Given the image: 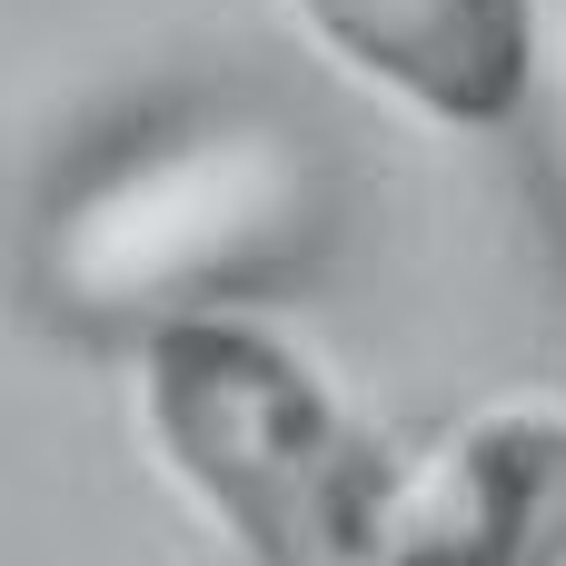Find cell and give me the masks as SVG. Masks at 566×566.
<instances>
[{
    "label": "cell",
    "instance_id": "6da1fadb",
    "mask_svg": "<svg viewBox=\"0 0 566 566\" xmlns=\"http://www.w3.org/2000/svg\"><path fill=\"white\" fill-rule=\"evenodd\" d=\"M129 408L159 478L229 537L239 566H368L398 458L269 318H159L139 338Z\"/></svg>",
    "mask_w": 566,
    "mask_h": 566
},
{
    "label": "cell",
    "instance_id": "7a4b0ae2",
    "mask_svg": "<svg viewBox=\"0 0 566 566\" xmlns=\"http://www.w3.org/2000/svg\"><path fill=\"white\" fill-rule=\"evenodd\" d=\"M298 199L308 179L279 129L269 139L259 129L149 139L90 189H70V209L50 219V289H70L80 308H149V328L189 318L209 308L199 289L259 259Z\"/></svg>",
    "mask_w": 566,
    "mask_h": 566
},
{
    "label": "cell",
    "instance_id": "277c9868",
    "mask_svg": "<svg viewBox=\"0 0 566 566\" xmlns=\"http://www.w3.org/2000/svg\"><path fill=\"white\" fill-rule=\"evenodd\" d=\"M289 20L388 109L488 139L537 90V0H289Z\"/></svg>",
    "mask_w": 566,
    "mask_h": 566
},
{
    "label": "cell",
    "instance_id": "3957f363",
    "mask_svg": "<svg viewBox=\"0 0 566 566\" xmlns=\"http://www.w3.org/2000/svg\"><path fill=\"white\" fill-rule=\"evenodd\" d=\"M368 566H566V408L497 398L398 458Z\"/></svg>",
    "mask_w": 566,
    "mask_h": 566
}]
</instances>
